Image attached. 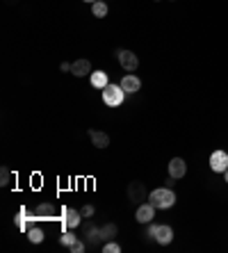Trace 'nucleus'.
<instances>
[{
  "label": "nucleus",
  "mask_w": 228,
  "mask_h": 253,
  "mask_svg": "<svg viewBox=\"0 0 228 253\" xmlns=\"http://www.w3.org/2000/svg\"><path fill=\"white\" fill-rule=\"evenodd\" d=\"M149 203L155 210H169L176 203V192L171 187H157V189L149 192Z\"/></svg>",
  "instance_id": "f257e3e1"
},
{
  "label": "nucleus",
  "mask_w": 228,
  "mask_h": 253,
  "mask_svg": "<svg viewBox=\"0 0 228 253\" xmlns=\"http://www.w3.org/2000/svg\"><path fill=\"white\" fill-rule=\"evenodd\" d=\"M146 237L155 240L160 247H167V244L174 242V228L164 226V224H149V228H146Z\"/></svg>",
  "instance_id": "f03ea898"
},
{
  "label": "nucleus",
  "mask_w": 228,
  "mask_h": 253,
  "mask_svg": "<svg viewBox=\"0 0 228 253\" xmlns=\"http://www.w3.org/2000/svg\"><path fill=\"white\" fill-rule=\"evenodd\" d=\"M128 93L124 92V87L121 85H114V82H110V85L103 89V103L107 107H119V105H124V100Z\"/></svg>",
  "instance_id": "7ed1b4c3"
},
{
  "label": "nucleus",
  "mask_w": 228,
  "mask_h": 253,
  "mask_svg": "<svg viewBox=\"0 0 228 253\" xmlns=\"http://www.w3.org/2000/svg\"><path fill=\"white\" fill-rule=\"evenodd\" d=\"M126 194H128L130 203H135V206H139V203H144V201H149V189H146V185H144L142 180H130Z\"/></svg>",
  "instance_id": "20e7f679"
},
{
  "label": "nucleus",
  "mask_w": 228,
  "mask_h": 253,
  "mask_svg": "<svg viewBox=\"0 0 228 253\" xmlns=\"http://www.w3.org/2000/svg\"><path fill=\"white\" fill-rule=\"evenodd\" d=\"M82 212L80 210H73V207H62V228L69 230V228H78L82 224Z\"/></svg>",
  "instance_id": "39448f33"
},
{
  "label": "nucleus",
  "mask_w": 228,
  "mask_h": 253,
  "mask_svg": "<svg viewBox=\"0 0 228 253\" xmlns=\"http://www.w3.org/2000/svg\"><path fill=\"white\" fill-rule=\"evenodd\" d=\"M14 221H16V228H19L21 233H27L30 226H32V221H37V217H34V212H30L25 206H21L16 217H14Z\"/></svg>",
  "instance_id": "423d86ee"
},
{
  "label": "nucleus",
  "mask_w": 228,
  "mask_h": 253,
  "mask_svg": "<svg viewBox=\"0 0 228 253\" xmlns=\"http://www.w3.org/2000/svg\"><path fill=\"white\" fill-rule=\"evenodd\" d=\"M117 60H119V64H121L124 71H137V69H139V57H137L132 50L121 48V50L117 53Z\"/></svg>",
  "instance_id": "0eeeda50"
},
{
  "label": "nucleus",
  "mask_w": 228,
  "mask_h": 253,
  "mask_svg": "<svg viewBox=\"0 0 228 253\" xmlns=\"http://www.w3.org/2000/svg\"><path fill=\"white\" fill-rule=\"evenodd\" d=\"M208 162H210V169L215 173H224L228 169V153L222 151V148H217V151H212Z\"/></svg>",
  "instance_id": "6e6552de"
},
{
  "label": "nucleus",
  "mask_w": 228,
  "mask_h": 253,
  "mask_svg": "<svg viewBox=\"0 0 228 253\" xmlns=\"http://www.w3.org/2000/svg\"><path fill=\"white\" fill-rule=\"evenodd\" d=\"M153 219H155V207L151 206L149 201L139 203L137 210H135V221H137V224H151Z\"/></svg>",
  "instance_id": "1a4fd4ad"
},
{
  "label": "nucleus",
  "mask_w": 228,
  "mask_h": 253,
  "mask_svg": "<svg viewBox=\"0 0 228 253\" xmlns=\"http://www.w3.org/2000/svg\"><path fill=\"white\" fill-rule=\"evenodd\" d=\"M85 240H87V249H96L101 242H103V233H101V228L94 226L91 221L85 224Z\"/></svg>",
  "instance_id": "9d476101"
},
{
  "label": "nucleus",
  "mask_w": 228,
  "mask_h": 253,
  "mask_svg": "<svg viewBox=\"0 0 228 253\" xmlns=\"http://www.w3.org/2000/svg\"><path fill=\"white\" fill-rule=\"evenodd\" d=\"M55 214H57V207L52 206L51 201H44V203H39V206L34 207L37 221H51V219H55Z\"/></svg>",
  "instance_id": "9b49d317"
},
{
  "label": "nucleus",
  "mask_w": 228,
  "mask_h": 253,
  "mask_svg": "<svg viewBox=\"0 0 228 253\" xmlns=\"http://www.w3.org/2000/svg\"><path fill=\"white\" fill-rule=\"evenodd\" d=\"M71 75H76V78H85V75H91L94 71H91V62L85 60V57H80V60L71 62V71H69Z\"/></svg>",
  "instance_id": "f8f14e48"
},
{
  "label": "nucleus",
  "mask_w": 228,
  "mask_h": 253,
  "mask_svg": "<svg viewBox=\"0 0 228 253\" xmlns=\"http://www.w3.org/2000/svg\"><path fill=\"white\" fill-rule=\"evenodd\" d=\"M185 173H187V162L182 160V158H171L169 160V176L171 178H185Z\"/></svg>",
  "instance_id": "ddd939ff"
},
{
  "label": "nucleus",
  "mask_w": 228,
  "mask_h": 253,
  "mask_svg": "<svg viewBox=\"0 0 228 253\" xmlns=\"http://www.w3.org/2000/svg\"><path fill=\"white\" fill-rule=\"evenodd\" d=\"M87 135H89L91 144L96 148H107L110 146V135L103 133V130H96V128H91V130H87Z\"/></svg>",
  "instance_id": "4468645a"
},
{
  "label": "nucleus",
  "mask_w": 228,
  "mask_h": 253,
  "mask_svg": "<svg viewBox=\"0 0 228 253\" xmlns=\"http://www.w3.org/2000/svg\"><path fill=\"white\" fill-rule=\"evenodd\" d=\"M119 85L124 87V92H126V93H137V92H139V89H142V80H139V78H137L135 73H128V75H124Z\"/></svg>",
  "instance_id": "2eb2a0df"
},
{
  "label": "nucleus",
  "mask_w": 228,
  "mask_h": 253,
  "mask_svg": "<svg viewBox=\"0 0 228 253\" xmlns=\"http://www.w3.org/2000/svg\"><path fill=\"white\" fill-rule=\"evenodd\" d=\"M89 82H91V87H94V89H101V92H103L105 87L110 85V78H107V73H105V71H94V73L89 75Z\"/></svg>",
  "instance_id": "dca6fc26"
},
{
  "label": "nucleus",
  "mask_w": 228,
  "mask_h": 253,
  "mask_svg": "<svg viewBox=\"0 0 228 253\" xmlns=\"http://www.w3.org/2000/svg\"><path fill=\"white\" fill-rule=\"evenodd\" d=\"M91 14H94L96 19H105V16L110 14V5H107L105 0H96V2L91 5Z\"/></svg>",
  "instance_id": "f3484780"
},
{
  "label": "nucleus",
  "mask_w": 228,
  "mask_h": 253,
  "mask_svg": "<svg viewBox=\"0 0 228 253\" xmlns=\"http://www.w3.org/2000/svg\"><path fill=\"white\" fill-rule=\"evenodd\" d=\"M101 233H103V242H110L119 235V226L117 224H112V221H107L105 226H101Z\"/></svg>",
  "instance_id": "a211bd4d"
},
{
  "label": "nucleus",
  "mask_w": 228,
  "mask_h": 253,
  "mask_svg": "<svg viewBox=\"0 0 228 253\" xmlns=\"http://www.w3.org/2000/svg\"><path fill=\"white\" fill-rule=\"evenodd\" d=\"M44 230H41L39 226H30V230H27V240L32 242V244H41L44 242Z\"/></svg>",
  "instance_id": "6ab92c4d"
},
{
  "label": "nucleus",
  "mask_w": 228,
  "mask_h": 253,
  "mask_svg": "<svg viewBox=\"0 0 228 253\" xmlns=\"http://www.w3.org/2000/svg\"><path fill=\"white\" fill-rule=\"evenodd\" d=\"M76 240H78V237H76V235L71 233V228H69V230H64V233H62V237H59V244H62V247H71Z\"/></svg>",
  "instance_id": "aec40b11"
},
{
  "label": "nucleus",
  "mask_w": 228,
  "mask_h": 253,
  "mask_svg": "<svg viewBox=\"0 0 228 253\" xmlns=\"http://www.w3.org/2000/svg\"><path fill=\"white\" fill-rule=\"evenodd\" d=\"M103 253H121V244L117 240L103 242Z\"/></svg>",
  "instance_id": "412c9836"
},
{
  "label": "nucleus",
  "mask_w": 228,
  "mask_h": 253,
  "mask_svg": "<svg viewBox=\"0 0 228 253\" xmlns=\"http://www.w3.org/2000/svg\"><path fill=\"white\" fill-rule=\"evenodd\" d=\"M12 183V171H9V167H0V185L7 187Z\"/></svg>",
  "instance_id": "4be33fe9"
},
{
  "label": "nucleus",
  "mask_w": 228,
  "mask_h": 253,
  "mask_svg": "<svg viewBox=\"0 0 228 253\" xmlns=\"http://www.w3.org/2000/svg\"><path fill=\"white\" fill-rule=\"evenodd\" d=\"M69 251H71V253H85L87 251V244L82 240H76L71 247H69Z\"/></svg>",
  "instance_id": "5701e85b"
},
{
  "label": "nucleus",
  "mask_w": 228,
  "mask_h": 253,
  "mask_svg": "<svg viewBox=\"0 0 228 253\" xmlns=\"http://www.w3.org/2000/svg\"><path fill=\"white\" fill-rule=\"evenodd\" d=\"M80 212H82V217H85V219H91V217H94V212H96V207L91 206V203H85V206L80 207Z\"/></svg>",
  "instance_id": "b1692460"
},
{
  "label": "nucleus",
  "mask_w": 228,
  "mask_h": 253,
  "mask_svg": "<svg viewBox=\"0 0 228 253\" xmlns=\"http://www.w3.org/2000/svg\"><path fill=\"white\" fill-rule=\"evenodd\" d=\"M164 183H167L164 187H171V189H174V185H176V178H171V176H169V178L164 180Z\"/></svg>",
  "instance_id": "393cba45"
},
{
  "label": "nucleus",
  "mask_w": 228,
  "mask_h": 253,
  "mask_svg": "<svg viewBox=\"0 0 228 253\" xmlns=\"http://www.w3.org/2000/svg\"><path fill=\"white\" fill-rule=\"evenodd\" d=\"M59 69L66 73V71H71V64H69V62H62V67H59Z\"/></svg>",
  "instance_id": "a878e982"
},
{
  "label": "nucleus",
  "mask_w": 228,
  "mask_h": 253,
  "mask_svg": "<svg viewBox=\"0 0 228 253\" xmlns=\"http://www.w3.org/2000/svg\"><path fill=\"white\" fill-rule=\"evenodd\" d=\"M224 180H226V183H228V169H226V171H224Z\"/></svg>",
  "instance_id": "bb28decb"
},
{
  "label": "nucleus",
  "mask_w": 228,
  "mask_h": 253,
  "mask_svg": "<svg viewBox=\"0 0 228 253\" xmlns=\"http://www.w3.org/2000/svg\"><path fill=\"white\" fill-rule=\"evenodd\" d=\"M85 2H89V5H94V2H96V0H85Z\"/></svg>",
  "instance_id": "cd10ccee"
},
{
  "label": "nucleus",
  "mask_w": 228,
  "mask_h": 253,
  "mask_svg": "<svg viewBox=\"0 0 228 253\" xmlns=\"http://www.w3.org/2000/svg\"><path fill=\"white\" fill-rule=\"evenodd\" d=\"M171 2H176V0H171Z\"/></svg>",
  "instance_id": "c85d7f7f"
},
{
  "label": "nucleus",
  "mask_w": 228,
  "mask_h": 253,
  "mask_svg": "<svg viewBox=\"0 0 228 253\" xmlns=\"http://www.w3.org/2000/svg\"><path fill=\"white\" fill-rule=\"evenodd\" d=\"M155 2H160V0H155Z\"/></svg>",
  "instance_id": "c756f323"
}]
</instances>
